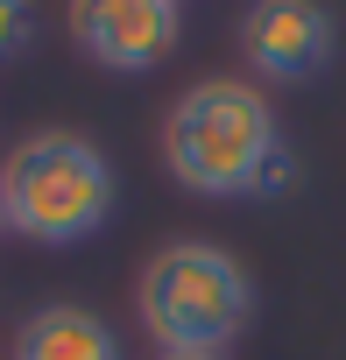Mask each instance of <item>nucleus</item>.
<instances>
[{
	"label": "nucleus",
	"instance_id": "nucleus-5",
	"mask_svg": "<svg viewBox=\"0 0 346 360\" xmlns=\"http://www.w3.org/2000/svg\"><path fill=\"white\" fill-rule=\"evenodd\" d=\"M332 50H339V29L325 15V0H255L241 15V57L276 85L318 78Z\"/></svg>",
	"mask_w": 346,
	"mask_h": 360
},
{
	"label": "nucleus",
	"instance_id": "nucleus-9",
	"mask_svg": "<svg viewBox=\"0 0 346 360\" xmlns=\"http://www.w3.org/2000/svg\"><path fill=\"white\" fill-rule=\"evenodd\" d=\"M155 360H219V353H155Z\"/></svg>",
	"mask_w": 346,
	"mask_h": 360
},
{
	"label": "nucleus",
	"instance_id": "nucleus-1",
	"mask_svg": "<svg viewBox=\"0 0 346 360\" xmlns=\"http://www.w3.org/2000/svg\"><path fill=\"white\" fill-rule=\"evenodd\" d=\"M283 148L276 106L241 85V78H205L191 85L162 120V162L184 191L198 198H248L255 169Z\"/></svg>",
	"mask_w": 346,
	"mask_h": 360
},
{
	"label": "nucleus",
	"instance_id": "nucleus-4",
	"mask_svg": "<svg viewBox=\"0 0 346 360\" xmlns=\"http://www.w3.org/2000/svg\"><path fill=\"white\" fill-rule=\"evenodd\" d=\"M177 0H71V43L106 71H155L177 50Z\"/></svg>",
	"mask_w": 346,
	"mask_h": 360
},
{
	"label": "nucleus",
	"instance_id": "nucleus-8",
	"mask_svg": "<svg viewBox=\"0 0 346 360\" xmlns=\"http://www.w3.org/2000/svg\"><path fill=\"white\" fill-rule=\"evenodd\" d=\"M297 184H304V169H297V155H290V148H276V155H269V162L255 169V184H248V198H290Z\"/></svg>",
	"mask_w": 346,
	"mask_h": 360
},
{
	"label": "nucleus",
	"instance_id": "nucleus-6",
	"mask_svg": "<svg viewBox=\"0 0 346 360\" xmlns=\"http://www.w3.org/2000/svg\"><path fill=\"white\" fill-rule=\"evenodd\" d=\"M15 360H120V339L99 311L85 304H43L22 339H15Z\"/></svg>",
	"mask_w": 346,
	"mask_h": 360
},
{
	"label": "nucleus",
	"instance_id": "nucleus-3",
	"mask_svg": "<svg viewBox=\"0 0 346 360\" xmlns=\"http://www.w3.org/2000/svg\"><path fill=\"white\" fill-rule=\"evenodd\" d=\"M134 304H141V325L162 353H219L248 332L255 283L212 240H169L162 255H148Z\"/></svg>",
	"mask_w": 346,
	"mask_h": 360
},
{
	"label": "nucleus",
	"instance_id": "nucleus-10",
	"mask_svg": "<svg viewBox=\"0 0 346 360\" xmlns=\"http://www.w3.org/2000/svg\"><path fill=\"white\" fill-rule=\"evenodd\" d=\"M0 226H8V219H0Z\"/></svg>",
	"mask_w": 346,
	"mask_h": 360
},
{
	"label": "nucleus",
	"instance_id": "nucleus-7",
	"mask_svg": "<svg viewBox=\"0 0 346 360\" xmlns=\"http://www.w3.org/2000/svg\"><path fill=\"white\" fill-rule=\"evenodd\" d=\"M36 36V0H0V64H15Z\"/></svg>",
	"mask_w": 346,
	"mask_h": 360
},
{
	"label": "nucleus",
	"instance_id": "nucleus-2",
	"mask_svg": "<svg viewBox=\"0 0 346 360\" xmlns=\"http://www.w3.org/2000/svg\"><path fill=\"white\" fill-rule=\"evenodd\" d=\"M0 219L22 240L71 248L92 240L113 219V162L85 134H29L8 162H0Z\"/></svg>",
	"mask_w": 346,
	"mask_h": 360
}]
</instances>
